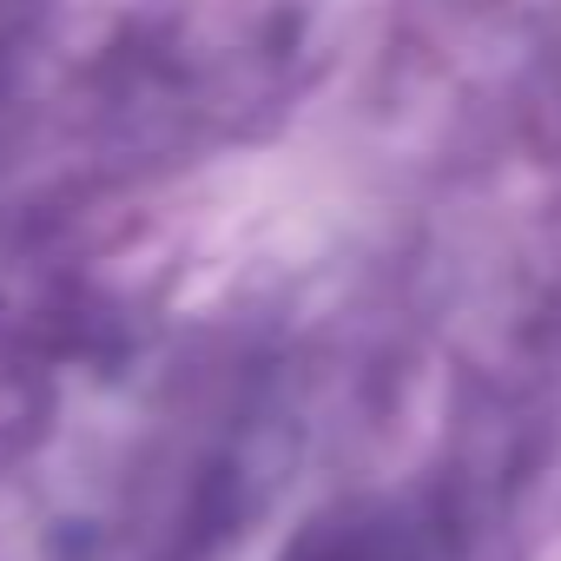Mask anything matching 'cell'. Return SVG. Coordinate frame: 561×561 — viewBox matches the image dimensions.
Masks as SVG:
<instances>
[]
</instances>
